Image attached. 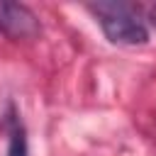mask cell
<instances>
[{
  "label": "cell",
  "instance_id": "7a4b0ae2",
  "mask_svg": "<svg viewBox=\"0 0 156 156\" xmlns=\"http://www.w3.org/2000/svg\"><path fill=\"white\" fill-rule=\"evenodd\" d=\"M0 32L7 39H34L39 34L37 15L20 2H0Z\"/></svg>",
  "mask_w": 156,
  "mask_h": 156
},
{
  "label": "cell",
  "instance_id": "277c9868",
  "mask_svg": "<svg viewBox=\"0 0 156 156\" xmlns=\"http://www.w3.org/2000/svg\"><path fill=\"white\" fill-rule=\"evenodd\" d=\"M149 17H151V24H156V5L151 7V12H149Z\"/></svg>",
  "mask_w": 156,
  "mask_h": 156
},
{
  "label": "cell",
  "instance_id": "6da1fadb",
  "mask_svg": "<svg viewBox=\"0 0 156 156\" xmlns=\"http://www.w3.org/2000/svg\"><path fill=\"white\" fill-rule=\"evenodd\" d=\"M88 10L95 15L98 24L102 27L105 37L112 44L119 46H141L149 41V29L139 20V15L132 10V5L124 2H93Z\"/></svg>",
  "mask_w": 156,
  "mask_h": 156
},
{
  "label": "cell",
  "instance_id": "3957f363",
  "mask_svg": "<svg viewBox=\"0 0 156 156\" xmlns=\"http://www.w3.org/2000/svg\"><path fill=\"white\" fill-rule=\"evenodd\" d=\"M2 127L10 134V144H7V156H29V146H27V132L24 124L20 122L15 107H7V115L2 119Z\"/></svg>",
  "mask_w": 156,
  "mask_h": 156
}]
</instances>
